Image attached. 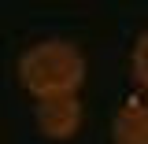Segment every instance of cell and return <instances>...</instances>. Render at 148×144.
I'll return each mask as SVG.
<instances>
[{
	"mask_svg": "<svg viewBox=\"0 0 148 144\" xmlns=\"http://www.w3.org/2000/svg\"><path fill=\"white\" fill-rule=\"evenodd\" d=\"M18 81L34 100H56V96H78L85 81V55L71 41H37L18 59Z\"/></svg>",
	"mask_w": 148,
	"mask_h": 144,
	"instance_id": "1",
	"label": "cell"
},
{
	"mask_svg": "<svg viewBox=\"0 0 148 144\" xmlns=\"http://www.w3.org/2000/svg\"><path fill=\"white\" fill-rule=\"evenodd\" d=\"M82 100L78 96H56V100H37L34 107V122L37 133L45 141H71L82 129Z\"/></svg>",
	"mask_w": 148,
	"mask_h": 144,
	"instance_id": "2",
	"label": "cell"
},
{
	"mask_svg": "<svg viewBox=\"0 0 148 144\" xmlns=\"http://www.w3.org/2000/svg\"><path fill=\"white\" fill-rule=\"evenodd\" d=\"M111 144H148V104L126 96L111 115Z\"/></svg>",
	"mask_w": 148,
	"mask_h": 144,
	"instance_id": "3",
	"label": "cell"
},
{
	"mask_svg": "<svg viewBox=\"0 0 148 144\" xmlns=\"http://www.w3.org/2000/svg\"><path fill=\"white\" fill-rule=\"evenodd\" d=\"M130 70H133V78H137V85L148 92V30L133 41V52H130Z\"/></svg>",
	"mask_w": 148,
	"mask_h": 144,
	"instance_id": "4",
	"label": "cell"
}]
</instances>
